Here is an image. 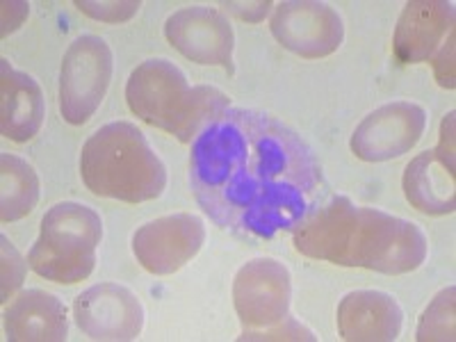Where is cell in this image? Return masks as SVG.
Returning <instances> with one entry per match:
<instances>
[{
    "label": "cell",
    "mask_w": 456,
    "mask_h": 342,
    "mask_svg": "<svg viewBox=\"0 0 456 342\" xmlns=\"http://www.w3.org/2000/svg\"><path fill=\"white\" fill-rule=\"evenodd\" d=\"M272 35L283 48L306 60H320L340 48L345 26L333 7L313 0H285L272 14Z\"/></svg>",
    "instance_id": "8"
},
{
    "label": "cell",
    "mask_w": 456,
    "mask_h": 342,
    "mask_svg": "<svg viewBox=\"0 0 456 342\" xmlns=\"http://www.w3.org/2000/svg\"><path fill=\"white\" fill-rule=\"evenodd\" d=\"M39 201V178L32 165L14 153L0 156V219L3 224L23 219Z\"/></svg>",
    "instance_id": "18"
},
{
    "label": "cell",
    "mask_w": 456,
    "mask_h": 342,
    "mask_svg": "<svg viewBox=\"0 0 456 342\" xmlns=\"http://www.w3.org/2000/svg\"><path fill=\"white\" fill-rule=\"evenodd\" d=\"M190 187L217 226L270 240L315 210L322 169L292 128L258 110L228 108L194 137Z\"/></svg>",
    "instance_id": "1"
},
{
    "label": "cell",
    "mask_w": 456,
    "mask_h": 342,
    "mask_svg": "<svg viewBox=\"0 0 456 342\" xmlns=\"http://www.w3.org/2000/svg\"><path fill=\"white\" fill-rule=\"evenodd\" d=\"M165 37L187 60L233 73L235 35L222 12L213 7H187L176 12L167 19Z\"/></svg>",
    "instance_id": "12"
},
{
    "label": "cell",
    "mask_w": 456,
    "mask_h": 342,
    "mask_svg": "<svg viewBox=\"0 0 456 342\" xmlns=\"http://www.w3.org/2000/svg\"><path fill=\"white\" fill-rule=\"evenodd\" d=\"M206 226L197 215L178 213L153 219L133 235V254L146 272L169 276L201 251Z\"/></svg>",
    "instance_id": "10"
},
{
    "label": "cell",
    "mask_w": 456,
    "mask_h": 342,
    "mask_svg": "<svg viewBox=\"0 0 456 342\" xmlns=\"http://www.w3.org/2000/svg\"><path fill=\"white\" fill-rule=\"evenodd\" d=\"M427 128V112L411 101H395L370 112L354 130L352 153L363 162H386L409 153Z\"/></svg>",
    "instance_id": "9"
},
{
    "label": "cell",
    "mask_w": 456,
    "mask_h": 342,
    "mask_svg": "<svg viewBox=\"0 0 456 342\" xmlns=\"http://www.w3.org/2000/svg\"><path fill=\"white\" fill-rule=\"evenodd\" d=\"M76 7H78L83 14L92 16L96 21L105 23H124L128 19L137 14L140 10V3L135 0H128V3H119V0H110V3H92V0H76Z\"/></svg>",
    "instance_id": "21"
},
{
    "label": "cell",
    "mask_w": 456,
    "mask_h": 342,
    "mask_svg": "<svg viewBox=\"0 0 456 342\" xmlns=\"http://www.w3.org/2000/svg\"><path fill=\"white\" fill-rule=\"evenodd\" d=\"M44 105L42 87L32 76L16 71L5 57L0 60V130L12 142H30L42 130Z\"/></svg>",
    "instance_id": "16"
},
{
    "label": "cell",
    "mask_w": 456,
    "mask_h": 342,
    "mask_svg": "<svg viewBox=\"0 0 456 342\" xmlns=\"http://www.w3.org/2000/svg\"><path fill=\"white\" fill-rule=\"evenodd\" d=\"M454 32V3L445 0H411L399 16L393 51L402 64L434 60L438 48Z\"/></svg>",
    "instance_id": "14"
},
{
    "label": "cell",
    "mask_w": 456,
    "mask_h": 342,
    "mask_svg": "<svg viewBox=\"0 0 456 342\" xmlns=\"http://www.w3.org/2000/svg\"><path fill=\"white\" fill-rule=\"evenodd\" d=\"M290 272L279 260L254 258L235 274L233 304L244 331L281 324L290 315Z\"/></svg>",
    "instance_id": "7"
},
{
    "label": "cell",
    "mask_w": 456,
    "mask_h": 342,
    "mask_svg": "<svg viewBox=\"0 0 456 342\" xmlns=\"http://www.w3.org/2000/svg\"><path fill=\"white\" fill-rule=\"evenodd\" d=\"M0 251H3V288H0V301L7 304L10 297L21 288L26 279V260L16 251L14 244L7 240V235H0Z\"/></svg>",
    "instance_id": "20"
},
{
    "label": "cell",
    "mask_w": 456,
    "mask_h": 342,
    "mask_svg": "<svg viewBox=\"0 0 456 342\" xmlns=\"http://www.w3.org/2000/svg\"><path fill=\"white\" fill-rule=\"evenodd\" d=\"M404 324V313L388 292L356 290L338 306V331L352 342H393Z\"/></svg>",
    "instance_id": "15"
},
{
    "label": "cell",
    "mask_w": 456,
    "mask_h": 342,
    "mask_svg": "<svg viewBox=\"0 0 456 342\" xmlns=\"http://www.w3.org/2000/svg\"><path fill=\"white\" fill-rule=\"evenodd\" d=\"M222 7L233 16H238L240 21L258 23L270 14V7L274 5H272L270 0H265V3H222Z\"/></svg>",
    "instance_id": "24"
},
{
    "label": "cell",
    "mask_w": 456,
    "mask_h": 342,
    "mask_svg": "<svg viewBox=\"0 0 456 342\" xmlns=\"http://www.w3.org/2000/svg\"><path fill=\"white\" fill-rule=\"evenodd\" d=\"M434 73L438 85L445 89H454V32L445 39L438 53L434 55Z\"/></svg>",
    "instance_id": "23"
},
{
    "label": "cell",
    "mask_w": 456,
    "mask_h": 342,
    "mask_svg": "<svg viewBox=\"0 0 456 342\" xmlns=\"http://www.w3.org/2000/svg\"><path fill=\"white\" fill-rule=\"evenodd\" d=\"M5 336L12 342L67 340V306L51 292H21L5 313Z\"/></svg>",
    "instance_id": "17"
},
{
    "label": "cell",
    "mask_w": 456,
    "mask_h": 342,
    "mask_svg": "<svg viewBox=\"0 0 456 342\" xmlns=\"http://www.w3.org/2000/svg\"><path fill=\"white\" fill-rule=\"evenodd\" d=\"M418 340H454V285L429 304L418 327Z\"/></svg>",
    "instance_id": "19"
},
{
    "label": "cell",
    "mask_w": 456,
    "mask_h": 342,
    "mask_svg": "<svg viewBox=\"0 0 456 342\" xmlns=\"http://www.w3.org/2000/svg\"><path fill=\"white\" fill-rule=\"evenodd\" d=\"M454 112L441 124L438 146L425 151L409 162L404 171L406 201L425 215H452L456 208L454 192Z\"/></svg>",
    "instance_id": "11"
},
{
    "label": "cell",
    "mask_w": 456,
    "mask_h": 342,
    "mask_svg": "<svg viewBox=\"0 0 456 342\" xmlns=\"http://www.w3.org/2000/svg\"><path fill=\"white\" fill-rule=\"evenodd\" d=\"M80 176L96 197L124 203L153 201L167 185L165 165L130 121L103 126L85 142Z\"/></svg>",
    "instance_id": "3"
},
{
    "label": "cell",
    "mask_w": 456,
    "mask_h": 342,
    "mask_svg": "<svg viewBox=\"0 0 456 342\" xmlns=\"http://www.w3.org/2000/svg\"><path fill=\"white\" fill-rule=\"evenodd\" d=\"M292 242L306 258L390 276L415 272L429 251L418 224L347 197H331L301 219Z\"/></svg>",
    "instance_id": "2"
},
{
    "label": "cell",
    "mask_w": 456,
    "mask_h": 342,
    "mask_svg": "<svg viewBox=\"0 0 456 342\" xmlns=\"http://www.w3.org/2000/svg\"><path fill=\"white\" fill-rule=\"evenodd\" d=\"M0 7H3V37L19 30L21 23L28 19V14H30V5L28 3H10V0H5Z\"/></svg>",
    "instance_id": "25"
},
{
    "label": "cell",
    "mask_w": 456,
    "mask_h": 342,
    "mask_svg": "<svg viewBox=\"0 0 456 342\" xmlns=\"http://www.w3.org/2000/svg\"><path fill=\"white\" fill-rule=\"evenodd\" d=\"M240 340H315V336L288 315L276 327L263 329V331H244Z\"/></svg>",
    "instance_id": "22"
},
{
    "label": "cell",
    "mask_w": 456,
    "mask_h": 342,
    "mask_svg": "<svg viewBox=\"0 0 456 342\" xmlns=\"http://www.w3.org/2000/svg\"><path fill=\"white\" fill-rule=\"evenodd\" d=\"M80 331L92 340H135L144 329V308L128 288L117 283L92 285L73 304Z\"/></svg>",
    "instance_id": "13"
},
{
    "label": "cell",
    "mask_w": 456,
    "mask_h": 342,
    "mask_svg": "<svg viewBox=\"0 0 456 342\" xmlns=\"http://www.w3.org/2000/svg\"><path fill=\"white\" fill-rule=\"evenodd\" d=\"M103 222L94 208L76 201L57 203L44 215L42 233L32 244L28 265L42 279L62 285L80 283L94 272Z\"/></svg>",
    "instance_id": "5"
},
{
    "label": "cell",
    "mask_w": 456,
    "mask_h": 342,
    "mask_svg": "<svg viewBox=\"0 0 456 342\" xmlns=\"http://www.w3.org/2000/svg\"><path fill=\"white\" fill-rule=\"evenodd\" d=\"M130 112L187 144L206 124L228 110V96L217 87H190L185 73L165 57L146 60L126 85Z\"/></svg>",
    "instance_id": "4"
},
{
    "label": "cell",
    "mask_w": 456,
    "mask_h": 342,
    "mask_svg": "<svg viewBox=\"0 0 456 342\" xmlns=\"http://www.w3.org/2000/svg\"><path fill=\"white\" fill-rule=\"evenodd\" d=\"M112 51L96 35H83L69 46L60 71V112L80 126L92 119L112 80Z\"/></svg>",
    "instance_id": "6"
}]
</instances>
